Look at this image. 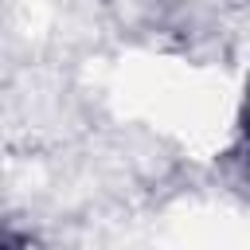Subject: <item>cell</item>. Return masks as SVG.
<instances>
[{
    "mask_svg": "<svg viewBox=\"0 0 250 250\" xmlns=\"http://www.w3.org/2000/svg\"><path fill=\"white\" fill-rule=\"evenodd\" d=\"M242 133L250 137V94H246V109H242Z\"/></svg>",
    "mask_w": 250,
    "mask_h": 250,
    "instance_id": "6da1fadb",
    "label": "cell"
}]
</instances>
